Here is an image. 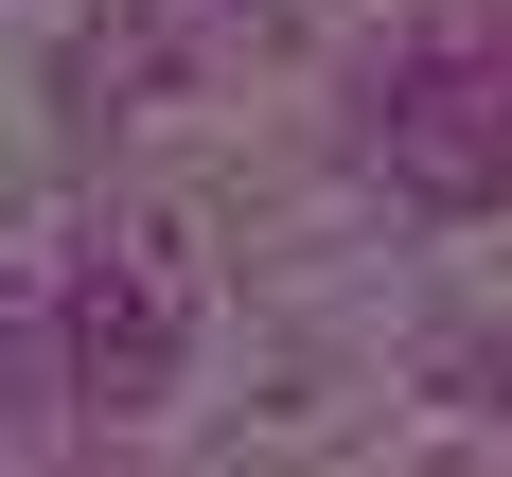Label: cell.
<instances>
[{
	"label": "cell",
	"mask_w": 512,
	"mask_h": 477,
	"mask_svg": "<svg viewBox=\"0 0 512 477\" xmlns=\"http://www.w3.org/2000/svg\"><path fill=\"white\" fill-rule=\"evenodd\" d=\"M371 159H389V195H424V212H495V195H512V71H495V53L389 71Z\"/></svg>",
	"instance_id": "obj_1"
},
{
	"label": "cell",
	"mask_w": 512,
	"mask_h": 477,
	"mask_svg": "<svg viewBox=\"0 0 512 477\" xmlns=\"http://www.w3.org/2000/svg\"><path fill=\"white\" fill-rule=\"evenodd\" d=\"M177 336H195L177 230H159V212L89 230V265H71V354H89V407H159V389H177Z\"/></svg>",
	"instance_id": "obj_2"
},
{
	"label": "cell",
	"mask_w": 512,
	"mask_h": 477,
	"mask_svg": "<svg viewBox=\"0 0 512 477\" xmlns=\"http://www.w3.org/2000/svg\"><path fill=\"white\" fill-rule=\"evenodd\" d=\"M0 389H18V318H0Z\"/></svg>",
	"instance_id": "obj_3"
}]
</instances>
